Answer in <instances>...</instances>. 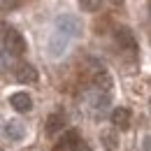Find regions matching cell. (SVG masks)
Segmentation results:
<instances>
[{"instance_id":"6da1fadb","label":"cell","mask_w":151,"mask_h":151,"mask_svg":"<svg viewBox=\"0 0 151 151\" xmlns=\"http://www.w3.org/2000/svg\"><path fill=\"white\" fill-rule=\"evenodd\" d=\"M2 49H5L9 56H21V54H26L28 44H26V37L21 35L17 28L7 26V28L2 30Z\"/></svg>"},{"instance_id":"7a4b0ae2","label":"cell","mask_w":151,"mask_h":151,"mask_svg":"<svg viewBox=\"0 0 151 151\" xmlns=\"http://www.w3.org/2000/svg\"><path fill=\"white\" fill-rule=\"evenodd\" d=\"M81 30H84L81 21L72 14H60L56 19V33H60L63 37H79Z\"/></svg>"},{"instance_id":"3957f363","label":"cell","mask_w":151,"mask_h":151,"mask_svg":"<svg viewBox=\"0 0 151 151\" xmlns=\"http://www.w3.org/2000/svg\"><path fill=\"white\" fill-rule=\"evenodd\" d=\"M84 144V139H81V135H79V130H68L60 139L56 142V147H54V151H77L79 147Z\"/></svg>"},{"instance_id":"277c9868","label":"cell","mask_w":151,"mask_h":151,"mask_svg":"<svg viewBox=\"0 0 151 151\" xmlns=\"http://www.w3.org/2000/svg\"><path fill=\"white\" fill-rule=\"evenodd\" d=\"M114 40H116V44L121 47V49H126V51H135L137 49V40L132 35V30L128 26H119L116 30H114Z\"/></svg>"},{"instance_id":"5b68a950","label":"cell","mask_w":151,"mask_h":151,"mask_svg":"<svg viewBox=\"0 0 151 151\" xmlns=\"http://www.w3.org/2000/svg\"><path fill=\"white\" fill-rule=\"evenodd\" d=\"M2 132H5V137L7 139H12V142H21L23 137H26V123L23 121H19V119H7V123H5V128H2Z\"/></svg>"},{"instance_id":"8992f818","label":"cell","mask_w":151,"mask_h":151,"mask_svg":"<svg viewBox=\"0 0 151 151\" xmlns=\"http://www.w3.org/2000/svg\"><path fill=\"white\" fill-rule=\"evenodd\" d=\"M14 77H17L19 84H35L40 75H37V70H35V65H30V63H19V65L14 68Z\"/></svg>"},{"instance_id":"52a82bcc","label":"cell","mask_w":151,"mask_h":151,"mask_svg":"<svg viewBox=\"0 0 151 151\" xmlns=\"http://www.w3.org/2000/svg\"><path fill=\"white\" fill-rule=\"evenodd\" d=\"M130 119H132V114L128 107H116L109 114V121L114 123V128H119V130H128L130 128Z\"/></svg>"},{"instance_id":"ba28073f","label":"cell","mask_w":151,"mask_h":151,"mask_svg":"<svg viewBox=\"0 0 151 151\" xmlns=\"http://www.w3.org/2000/svg\"><path fill=\"white\" fill-rule=\"evenodd\" d=\"M9 105H12L17 112L26 114V112L33 109V98L26 93V91H19V93H12V95H9Z\"/></svg>"},{"instance_id":"9c48e42d","label":"cell","mask_w":151,"mask_h":151,"mask_svg":"<svg viewBox=\"0 0 151 151\" xmlns=\"http://www.w3.org/2000/svg\"><path fill=\"white\" fill-rule=\"evenodd\" d=\"M86 105L93 109V112H102V109H107V105H109V95L107 93H100V91H91V93H86Z\"/></svg>"},{"instance_id":"30bf717a","label":"cell","mask_w":151,"mask_h":151,"mask_svg":"<svg viewBox=\"0 0 151 151\" xmlns=\"http://www.w3.org/2000/svg\"><path fill=\"white\" fill-rule=\"evenodd\" d=\"M114 86V79L112 75L107 72V70H98L93 75V88L95 91H100V93H109Z\"/></svg>"},{"instance_id":"8fae6325","label":"cell","mask_w":151,"mask_h":151,"mask_svg":"<svg viewBox=\"0 0 151 151\" xmlns=\"http://www.w3.org/2000/svg\"><path fill=\"white\" fill-rule=\"evenodd\" d=\"M65 49H68V37H63L60 33H56V35H51L49 37V44H47V51H49V56H63L65 54Z\"/></svg>"},{"instance_id":"7c38bea8","label":"cell","mask_w":151,"mask_h":151,"mask_svg":"<svg viewBox=\"0 0 151 151\" xmlns=\"http://www.w3.org/2000/svg\"><path fill=\"white\" fill-rule=\"evenodd\" d=\"M63 126H65V114L63 112H54L47 116V135H56L58 130H63Z\"/></svg>"},{"instance_id":"4fadbf2b","label":"cell","mask_w":151,"mask_h":151,"mask_svg":"<svg viewBox=\"0 0 151 151\" xmlns=\"http://www.w3.org/2000/svg\"><path fill=\"white\" fill-rule=\"evenodd\" d=\"M100 144L105 151H116L119 149V132L116 130H102L100 132Z\"/></svg>"},{"instance_id":"5bb4252c","label":"cell","mask_w":151,"mask_h":151,"mask_svg":"<svg viewBox=\"0 0 151 151\" xmlns=\"http://www.w3.org/2000/svg\"><path fill=\"white\" fill-rule=\"evenodd\" d=\"M79 9L81 12H100L102 9V2L100 0H81L79 2Z\"/></svg>"},{"instance_id":"9a60e30c","label":"cell","mask_w":151,"mask_h":151,"mask_svg":"<svg viewBox=\"0 0 151 151\" xmlns=\"http://www.w3.org/2000/svg\"><path fill=\"white\" fill-rule=\"evenodd\" d=\"M142 147H144V151H151V135H147V137H144Z\"/></svg>"},{"instance_id":"2e32d148","label":"cell","mask_w":151,"mask_h":151,"mask_svg":"<svg viewBox=\"0 0 151 151\" xmlns=\"http://www.w3.org/2000/svg\"><path fill=\"white\" fill-rule=\"evenodd\" d=\"M77 151H93V149H91V147H88V144L84 142V144H81V147H79V149H77Z\"/></svg>"},{"instance_id":"e0dca14e","label":"cell","mask_w":151,"mask_h":151,"mask_svg":"<svg viewBox=\"0 0 151 151\" xmlns=\"http://www.w3.org/2000/svg\"><path fill=\"white\" fill-rule=\"evenodd\" d=\"M149 112H151V98H149Z\"/></svg>"},{"instance_id":"ac0fdd59","label":"cell","mask_w":151,"mask_h":151,"mask_svg":"<svg viewBox=\"0 0 151 151\" xmlns=\"http://www.w3.org/2000/svg\"><path fill=\"white\" fill-rule=\"evenodd\" d=\"M149 12H151V2H149Z\"/></svg>"}]
</instances>
